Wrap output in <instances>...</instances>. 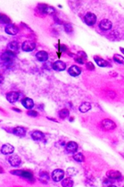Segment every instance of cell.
<instances>
[{
  "mask_svg": "<svg viewBox=\"0 0 124 187\" xmlns=\"http://www.w3.org/2000/svg\"><path fill=\"white\" fill-rule=\"evenodd\" d=\"M77 172H78V170L75 168H74V167H70V168L67 169V174L69 176H75L77 174Z\"/></svg>",
  "mask_w": 124,
  "mask_h": 187,
  "instance_id": "f546056e",
  "label": "cell"
},
{
  "mask_svg": "<svg viewBox=\"0 0 124 187\" xmlns=\"http://www.w3.org/2000/svg\"><path fill=\"white\" fill-rule=\"evenodd\" d=\"M14 58H15V54L13 53V52L9 51V50L6 51L4 53H3L2 56H1L2 63H4V65L8 66V67H10L12 65V63L14 61Z\"/></svg>",
  "mask_w": 124,
  "mask_h": 187,
  "instance_id": "6da1fadb",
  "label": "cell"
},
{
  "mask_svg": "<svg viewBox=\"0 0 124 187\" xmlns=\"http://www.w3.org/2000/svg\"><path fill=\"white\" fill-rule=\"evenodd\" d=\"M64 28H65V31L66 33H70L73 31V26L71 23H65V26H64Z\"/></svg>",
  "mask_w": 124,
  "mask_h": 187,
  "instance_id": "4dcf8cb0",
  "label": "cell"
},
{
  "mask_svg": "<svg viewBox=\"0 0 124 187\" xmlns=\"http://www.w3.org/2000/svg\"><path fill=\"white\" fill-rule=\"evenodd\" d=\"M11 174L15 175V176H22L26 179H29V180L33 178V175L31 172L27 170H11Z\"/></svg>",
  "mask_w": 124,
  "mask_h": 187,
  "instance_id": "7a4b0ae2",
  "label": "cell"
},
{
  "mask_svg": "<svg viewBox=\"0 0 124 187\" xmlns=\"http://www.w3.org/2000/svg\"><path fill=\"white\" fill-rule=\"evenodd\" d=\"M107 176H108V179H111V180H118V179L121 178L122 174L118 170H108L107 172Z\"/></svg>",
  "mask_w": 124,
  "mask_h": 187,
  "instance_id": "7c38bea8",
  "label": "cell"
},
{
  "mask_svg": "<svg viewBox=\"0 0 124 187\" xmlns=\"http://www.w3.org/2000/svg\"><path fill=\"white\" fill-rule=\"evenodd\" d=\"M52 68L55 71L61 72V71H64L66 68V64L62 61H56L52 64Z\"/></svg>",
  "mask_w": 124,
  "mask_h": 187,
  "instance_id": "4fadbf2b",
  "label": "cell"
},
{
  "mask_svg": "<svg viewBox=\"0 0 124 187\" xmlns=\"http://www.w3.org/2000/svg\"><path fill=\"white\" fill-rule=\"evenodd\" d=\"M61 185L64 187H71L74 186V181L71 178H65L62 180Z\"/></svg>",
  "mask_w": 124,
  "mask_h": 187,
  "instance_id": "603a6c76",
  "label": "cell"
},
{
  "mask_svg": "<svg viewBox=\"0 0 124 187\" xmlns=\"http://www.w3.org/2000/svg\"><path fill=\"white\" fill-rule=\"evenodd\" d=\"M13 132L14 135L22 137V136H24L26 135V129L22 126H17L13 130Z\"/></svg>",
  "mask_w": 124,
  "mask_h": 187,
  "instance_id": "d6986e66",
  "label": "cell"
},
{
  "mask_svg": "<svg viewBox=\"0 0 124 187\" xmlns=\"http://www.w3.org/2000/svg\"><path fill=\"white\" fill-rule=\"evenodd\" d=\"M73 158H74L75 160H76L77 162H84V160H85L84 155H83L82 153H80V152H78V153L75 154V155L73 156Z\"/></svg>",
  "mask_w": 124,
  "mask_h": 187,
  "instance_id": "d4e9b609",
  "label": "cell"
},
{
  "mask_svg": "<svg viewBox=\"0 0 124 187\" xmlns=\"http://www.w3.org/2000/svg\"><path fill=\"white\" fill-rule=\"evenodd\" d=\"M22 106H23L25 108H27L28 110H32V109L33 108V106H34V102H33V100L31 99V98H29V97H26V98L22 99Z\"/></svg>",
  "mask_w": 124,
  "mask_h": 187,
  "instance_id": "9a60e30c",
  "label": "cell"
},
{
  "mask_svg": "<svg viewBox=\"0 0 124 187\" xmlns=\"http://www.w3.org/2000/svg\"><path fill=\"white\" fill-rule=\"evenodd\" d=\"M6 98L9 102H15L19 98V93L17 92H10L6 95Z\"/></svg>",
  "mask_w": 124,
  "mask_h": 187,
  "instance_id": "5bb4252c",
  "label": "cell"
},
{
  "mask_svg": "<svg viewBox=\"0 0 124 187\" xmlns=\"http://www.w3.org/2000/svg\"><path fill=\"white\" fill-rule=\"evenodd\" d=\"M120 51H121V52H122V53H123L124 54V48H123V47H120Z\"/></svg>",
  "mask_w": 124,
  "mask_h": 187,
  "instance_id": "8d00e7d4",
  "label": "cell"
},
{
  "mask_svg": "<svg viewBox=\"0 0 124 187\" xmlns=\"http://www.w3.org/2000/svg\"><path fill=\"white\" fill-rule=\"evenodd\" d=\"M78 148H79V146L75 141H70L65 146V149L67 150V152H69V153H75V152H76Z\"/></svg>",
  "mask_w": 124,
  "mask_h": 187,
  "instance_id": "30bf717a",
  "label": "cell"
},
{
  "mask_svg": "<svg viewBox=\"0 0 124 187\" xmlns=\"http://www.w3.org/2000/svg\"><path fill=\"white\" fill-rule=\"evenodd\" d=\"M86 68H87L88 70L93 71V70H94V64H93L91 62H88V63H86Z\"/></svg>",
  "mask_w": 124,
  "mask_h": 187,
  "instance_id": "1f68e13d",
  "label": "cell"
},
{
  "mask_svg": "<svg viewBox=\"0 0 124 187\" xmlns=\"http://www.w3.org/2000/svg\"><path fill=\"white\" fill-rule=\"evenodd\" d=\"M68 73L72 77H78L81 73V70H80V67H78L77 66L73 65L68 69Z\"/></svg>",
  "mask_w": 124,
  "mask_h": 187,
  "instance_id": "2e32d148",
  "label": "cell"
},
{
  "mask_svg": "<svg viewBox=\"0 0 124 187\" xmlns=\"http://www.w3.org/2000/svg\"><path fill=\"white\" fill-rule=\"evenodd\" d=\"M113 60L115 61L117 63H119V64H122L124 65V57L119 54H115L113 56Z\"/></svg>",
  "mask_w": 124,
  "mask_h": 187,
  "instance_id": "4316f807",
  "label": "cell"
},
{
  "mask_svg": "<svg viewBox=\"0 0 124 187\" xmlns=\"http://www.w3.org/2000/svg\"><path fill=\"white\" fill-rule=\"evenodd\" d=\"M65 176V171L61 169H56L52 171L51 173V178L55 182H59L64 179Z\"/></svg>",
  "mask_w": 124,
  "mask_h": 187,
  "instance_id": "277c9868",
  "label": "cell"
},
{
  "mask_svg": "<svg viewBox=\"0 0 124 187\" xmlns=\"http://www.w3.org/2000/svg\"><path fill=\"white\" fill-rule=\"evenodd\" d=\"M91 108H92L91 104L89 102H83L80 105V107H79V110L83 113H85V112H89V110H91Z\"/></svg>",
  "mask_w": 124,
  "mask_h": 187,
  "instance_id": "44dd1931",
  "label": "cell"
},
{
  "mask_svg": "<svg viewBox=\"0 0 124 187\" xmlns=\"http://www.w3.org/2000/svg\"><path fill=\"white\" fill-rule=\"evenodd\" d=\"M94 60H95V62H96L98 66H99V67H105L108 65V62L105 61L104 59H103L102 57H100L95 56L94 57Z\"/></svg>",
  "mask_w": 124,
  "mask_h": 187,
  "instance_id": "7402d4cb",
  "label": "cell"
},
{
  "mask_svg": "<svg viewBox=\"0 0 124 187\" xmlns=\"http://www.w3.org/2000/svg\"><path fill=\"white\" fill-rule=\"evenodd\" d=\"M9 164L13 166V167H17L18 166H20L22 160L20 158V156H18V155H12L10 156L9 158Z\"/></svg>",
  "mask_w": 124,
  "mask_h": 187,
  "instance_id": "52a82bcc",
  "label": "cell"
},
{
  "mask_svg": "<svg viewBox=\"0 0 124 187\" xmlns=\"http://www.w3.org/2000/svg\"><path fill=\"white\" fill-rule=\"evenodd\" d=\"M96 21H97V17H96L95 14H94L92 13H88L85 14V16H84V23L87 25L93 26V25L95 24Z\"/></svg>",
  "mask_w": 124,
  "mask_h": 187,
  "instance_id": "5b68a950",
  "label": "cell"
},
{
  "mask_svg": "<svg viewBox=\"0 0 124 187\" xmlns=\"http://www.w3.org/2000/svg\"><path fill=\"white\" fill-rule=\"evenodd\" d=\"M14 110H15V111H18V112H21V111H20L19 109H15V108H14Z\"/></svg>",
  "mask_w": 124,
  "mask_h": 187,
  "instance_id": "74e56055",
  "label": "cell"
},
{
  "mask_svg": "<svg viewBox=\"0 0 124 187\" xmlns=\"http://www.w3.org/2000/svg\"><path fill=\"white\" fill-rule=\"evenodd\" d=\"M1 22L3 23H9V24H11V19H9L8 16H6L5 14H1Z\"/></svg>",
  "mask_w": 124,
  "mask_h": 187,
  "instance_id": "f1b7e54d",
  "label": "cell"
},
{
  "mask_svg": "<svg viewBox=\"0 0 124 187\" xmlns=\"http://www.w3.org/2000/svg\"><path fill=\"white\" fill-rule=\"evenodd\" d=\"M40 180L43 183H46L47 180H49V176L47 172H42L40 175Z\"/></svg>",
  "mask_w": 124,
  "mask_h": 187,
  "instance_id": "83f0119b",
  "label": "cell"
},
{
  "mask_svg": "<svg viewBox=\"0 0 124 187\" xmlns=\"http://www.w3.org/2000/svg\"><path fill=\"white\" fill-rule=\"evenodd\" d=\"M45 134L41 131H35L32 133V137L34 140H41L44 138Z\"/></svg>",
  "mask_w": 124,
  "mask_h": 187,
  "instance_id": "ffe728a7",
  "label": "cell"
},
{
  "mask_svg": "<svg viewBox=\"0 0 124 187\" xmlns=\"http://www.w3.org/2000/svg\"><path fill=\"white\" fill-rule=\"evenodd\" d=\"M27 115L28 116H33V117H36V116H38V113L35 111H29V112H27Z\"/></svg>",
  "mask_w": 124,
  "mask_h": 187,
  "instance_id": "836d02e7",
  "label": "cell"
},
{
  "mask_svg": "<svg viewBox=\"0 0 124 187\" xmlns=\"http://www.w3.org/2000/svg\"><path fill=\"white\" fill-rule=\"evenodd\" d=\"M103 185L104 186H108V185H112V181H111V179L109 180H104V182H103Z\"/></svg>",
  "mask_w": 124,
  "mask_h": 187,
  "instance_id": "d590c367",
  "label": "cell"
},
{
  "mask_svg": "<svg viewBox=\"0 0 124 187\" xmlns=\"http://www.w3.org/2000/svg\"><path fill=\"white\" fill-rule=\"evenodd\" d=\"M101 126L104 130L105 131H111L116 128V123L111 119H104L101 122Z\"/></svg>",
  "mask_w": 124,
  "mask_h": 187,
  "instance_id": "3957f363",
  "label": "cell"
},
{
  "mask_svg": "<svg viewBox=\"0 0 124 187\" xmlns=\"http://www.w3.org/2000/svg\"><path fill=\"white\" fill-rule=\"evenodd\" d=\"M40 6L42 7V8H40V9L42 11V13H44L46 14H52L55 11V9L51 6H48V5H46V4H41Z\"/></svg>",
  "mask_w": 124,
  "mask_h": 187,
  "instance_id": "ac0fdd59",
  "label": "cell"
},
{
  "mask_svg": "<svg viewBox=\"0 0 124 187\" xmlns=\"http://www.w3.org/2000/svg\"><path fill=\"white\" fill-rule=\"evenodd\" d=\"M69 115H70V112H69V110L66 109V108L62 109V110H61L60 112H59V116H60L61 119H65L66 117L69 116Z\"/></svg>",
  "mask_w": 124,
  "mask_h": 187,
  "instance_id": "484cf974",
  "label": "cell"
},
{
  "mask_svg": "<svg viewBox=\"0 0 124 187\" xmlns=\"http://www.w3.org/2000/svg\"><path fill=\"white\" fill-rule=\"evenodd\" d=\"M77 55L78 56L81 57H83L84 59L85 58H87V55H86V53H84V52H83V51H80V52H78V53H77Z\"/></svg>",
  "mask_w": 124,
  "mask_h": 187,
  "instance_id": "e575fe53",
  "label": "cell"
},
{
  "mask_svg": "<svg viewBox=\"0 0 124 187\" xmlns=\"http://www.w3.org/2000/svg\"><path fill=\"white\" fill-rule=\"evenodd\" d=\"M98 26H99V28H100L101 30L108 31V30H110L112 28L113 24H112L111 21H109L108 19H103L102 21H100Z\"/></svg>",
  "mask_w": 124,
  "mask_h": 187,
  "instance_id": "ba28073f",
  "label": "cell"
},
{
  "mask_svg": "<svg viewBox=\"0 0 124 187\" xmlns=\"http://www.w3.org/2000/svg\"><path fill=\"white\" fill-rule=\"evenodd\" d=\"M8 49L9 51L12 52H17L18 50V43L16 41H13L11 43H9L8 45Z\"/></svg>",
  "mask_w": 124,
  "mask_h": 187,
  "instance_id": "cb8c5ba5",
  "label": "cell"
},
{
  "mask_svg": "<svg viewBox=\"0 0 124 187\" xmlns=\"http://www.w3.org/2000/svg\"><path fill=\"white\" fill-rule=\"evenodd\" d=\"M13 151H14V147H13V146H12L10 144H4L1 147V152L3 155L13 154Z\"/></svg>",
  "mask_w": 124,
  "mask_h": 187,
  "instance_id": "8fae6325",
  "label": "cell"
},
{
  "mask_svg": "<svg viewBox=\"0 0 124 187\" xmlns=\"http://www.w3.org/2000/svg\"><path fill=\"white\" fill-rule=\"evenodd\" d=\"M36 57L40 62H46L48 59V53L45 51H39L36 53Z\"/></svg>",
  "mask_w": 124,
  "mask_h": 187,
  "instance_id": "e0dca14e",
  "label": "cell"
},
{
  "mask_svg": "<svg viewBox=\"0 0 124 187\" xmlns=\"http://www.w3.org/2000/svg\"><path fill=\"white\" fill-rule=\"evenodd\" d=\"M35 47L36 43L33 41H31V40L25 41L22 45V48L24 52H32L35 49Z\"/></svg>",
  "mask_w": 124,
  "mask_h": 187,
  "instance_id": "8992f818",
  "label": "cell"
},
{
  "mask_svg": "<svg viewBox=\"0 0 124 187\" xmlns=\"http://www.w3.org/2000/svg\"><path fill=\"white\" fill-rule=\"evenodd\" d=\"M75 60L76 63H80V64H84V58L80 56L75 57Z\"/></svg>",
  "mask_w": 124,
  "mask_h": 187,
  "instance_id": "d6a6232c",
  "label": "cell"
},
{
  "mask_svg": "<svg viewBox=\"0 0 124 187\" xmlns=\"http://www.w3.org/2000/svg\"><path fill=\"white\" fill-rule=\"evenodd\" d=\"M5 33L9 35H16L18 33V28L14 24H8L5 28Z\"/></svg>",
  "mask_w": 124,
  "mask_h": 187,
  "instance_id": "9c48e42d",
  "label": "cell"
}]
</instances>
